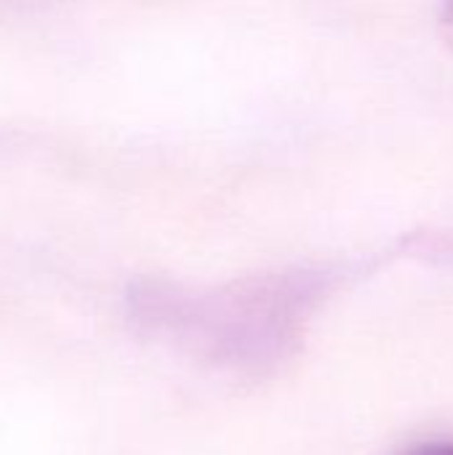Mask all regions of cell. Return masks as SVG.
<instances>
[{"instance_id": "7a4b0ae2", "label": "cell", "mask_w": 453, "mask_h": 455, "mask_svg": "<svg viewBox=\"0 0 453 455\" xmlns=\"http://www.w3.org/2000/svg\"><path fill=\"white\" fill-rule=\"evenodd\" d=\"M441 19H443V27L449 29V35H451L453 40V0H443V13H441Z\"/></svg>"}, {"instance_id": "6da1fadb", "label": "cell", "mask_w": 453, "mask_h": 455, "mask_svg": "<svg viewBox=\"0 0 453 455\" xmlns=\"http://www.w3.org/2000/svg\"><path fill=\"white\" fill-rule=\"evenodd\" d=\"M406 455H453V443H430V445L414 448Z\"/></svg>"}]
</instances>
